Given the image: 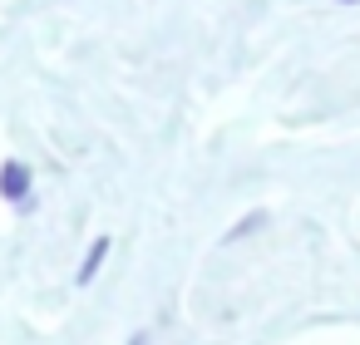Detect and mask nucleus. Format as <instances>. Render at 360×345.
I'll return each instance as SVG.
<instances>
[{
  "mask_svg": "<svg viewBox=\"0 0 360 345\" xmlns=\"http://www.w3.org/2000/svg\"><path fill=\"white\" fill-rule=\"evenodd\" d=\"M104 256H109V237H94V247H89V256H84V266H79V286H89V281L99 276V266H104Z\"/></svg>",
  "mask_w": 360,
  "mask_h": 345,
  "instance_id": "obj_2",
  "label": "nucleus"
},
{
  "mask_svg": "<svg viewBox=\"0 0 360 345\" xmlns=\"http://www.w3.org/2000/svg\"><path fill=\"white\" fill-rule=\"evenodd\" d=\"M0 197H6V202H25L30 197V168L25 163H6V168H0Z\"/></svg>",
  "mask_w": 360,
  "mask_h": 345,
  "instance_id": "obj_1",
  "label": "nucleus"
}]
</instances>
